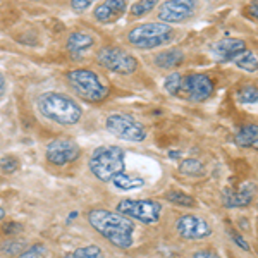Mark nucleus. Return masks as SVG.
Here are the masks:
<instances>
[{"instance_id":"f257e3e1","label":"nucleus","mask_w":258,"mask_h":258,"mask_svg":"<svg viewBox=\"0 0 258 258\" xmlns=\"http://www.w3.org/2000/svg\"><path fill=\"white\" fill-rule=\"evenodd\" d=\"M88 222L100 236H103L114 246L126 249L133 244L135 222L126 215L107 209H93L88 212Z\"/></svg>"},{"instance_id":"f03ea898","label":"nucleus","mask_w":258,"mask_h":258,"mask_svg":"<svg viewBox=\"0 0 258 258\" xmlns=\"http://www.w3.org/2000/svg\"><path fill=\"white\" fill-rule=\"evenodd\" d=\"M36 109L45 119L52 120L62 126H73L78 124L83 117V109L78 102L64 93L47 91L40 95L36 100Z\"/></svg>"},{"instance_id":"7ed1b4c3","label":"nucleus","mask_w":258,"mask_h":258,"mask_svg":"<svg viewBox=\"0 0 258 258\" xmlns=\"http://www.w3.org/2000/svg\"><path fill=\"white\" fill-rule=\"evenodd\" d=\"M88 167L98 181L109 182L117 174L126 170V152L115 145L98 147L91 153Z\"/></svg>"},{"instance_id":"20e7f679","label":"nucleus","mask_w":258,"mask_h":258,"mask_svg":"<svg viewBox=\"0 0 258 258\" xmlns=\"http://www.w3.org/2000/svg\"><path fill=\"white\" fill-rule=\"evenodd\" d=\"M66 81L81 100L90 103L103 102L110 93V88L97 73L90 69H73L66 73Z\"/></svg>"},{"instance_id":"39448f33","label":"nucleus","mask_w":258,"mask_h":258,"mask_svg":"<svg viewBox=\"0 0 258 258\" xmlns=\"http://www.w3.org/2000/svg\"><path fill=\"white\" fill-rule=\"evenodd\" d=\"M174 38V30L165 23L138 24L127 33V41L140 50H153L167 45Z\"/></svg>"},{"instance_id":"423d86ee","label":"nucleus","mask_w":258,"mask_h":258,"mask_svg":"<svg viewBox=\"0 0 258 258\" xmlns=\"http://www.w3.org/2000/svg\"><path fill=\"white\" fill-rule=\"evenodd\" d=\"M97 62L103 69L115 74H122V76H129L138 69V60H136L135 55H131L127 50L110 47V45L98 50Z\"/></svg>"},{"instance_id":"0eeeda50","label":"nucleus","mask_w":258,"mask_h":258,"mask_svg":"<svg viewBox=\"0 0 258 258\" xmlns=\"http://www.w3.org/2000/svg\"><path fill=\"white\" fill-rule=\"evenodd\" d=\"M105 127L110 135L124 141H143L147 138L145 126L129 114H110L105 119Z\"/></svg>"},{"instance_id":"6e6552de","label":"nucleus","mask_w":258,"mask_h":258,"mask_svg":"<svg viewBox=\"0 0 258 258\" xmlns=\"http://www.w3.org/2000/svg\"><path fill=\"white\" fill-rule=\"evenodd\" d=\"M117 212L131 220H138L143 224H155L162 215V205L157 200L126 198L117 203Z\"/></svg>"},{"instance_id":"1a4fd4ad","label":"nucleus","mask_w":258,"mask_h":258,"mask_svg":"<svg viewBox=\"0 0 258 258\" xmlns=\"http://www.w3.org/2000/svg\"><path fill=\"white\" fill-rule=\"evenodd\" d=\"M197 7L198 0H165L162 6H159L157 18L165 24L186 23L195 16Z\"/></svg>"},{"instance_id":"9d476101","label":"nucleus","mask_w":258,"mask_h":258,"mask_svg":"<svg viewBox=\"0 0 258 258\" xmlns=\"http://www.w3.org/2000/svg\"><path fill=\"white\" fill-rule=\"evenodd\" d=\"M212 93H214V81L210 80V76L203 73H193L182 76L181 95H184L189 102H205L207 98H210Z\"/></svg>"},{"instance_id":"9b49d317","label":"nucleus","mask_w":258,"mask_h":258,"mask_svg":"<svg viewBox=\"0 0 258 258\" xmlns=\"http://www.w3.org/2000/svg\"><path fill=\"white\" fill-rule=\"evenodd\" d=\"M176 232L186 241H202L212 236V226L205 219L188 214L176 220Z\"/></svg>"},{"instance_id":"f8f14e48","label":"nucleus","mask_w":258,"mask_h":258,"mask_svg":"<svg viewBox=\"0 0 258 258\" xmlns=\"http://www.w3.org/2000/svg\"><path fill=\"white\" fill-rule=\"evenodd\" d=\"M80 147L71 140H53L48 143L45 150V157H47L48 164L62 167V165L74 162L80 157Z\"/></svg>"},{"instance_id":"ddd939ff","label":"nucleus","mask_w":258,"mask_h":258,"mask_svg":"<svg viewBox=\"0 0 258 258\" xmlns=\"http://www.w3.org/2000/svg\"><path fill=\"white\" fill-rule=\"evenodd\" d=\"M126 9L127 0H103L100 6L95 7L93 18L100 24H110L122 18Z\"/></svg>"},{"instance_id":"4468645a","label":"nucleus","mask_w":258,"mask_h":258,"mask_svg":"<svg viewBox=\"0 0 258 258\" xmlns=\"http://www.w3.org/2000/svg\"><path fill=\"white\" fill-rule=\"evenodd\" d=\"M246 50V41L241 38H224L214 43L212 55L219 62H231Z\"/></svg>"},{"instance_id":"2eb2a0df","label":"nucleus","mask_w":258,"mask_h":258,"mask_svg":"<svg viewBox=\"0 0 258 258\" xmlns=\"http://www.w3.org/2000/svg\"><path fill=\"white\" fill-rule=\"evenodd\" d=\"M253 197H255V188H253V184H246L239 191L226 189L222 193V202L227 209H238V207L249 205L253 202Z\"/></svg>"},{"instance_id":"dca6fc26","label":"nucleus","mask_w":258,"mask_h":258,"mask_svg":"<svg viewBox=\"0 0 258 258\" xmlns=\"http://www.w3.org/2000/svg\"><path fill=\"white\" fill-rule=\"evenodd\" d=\"M95 45V38L90 35V33H85V31H74L69 35L68 38V43L66 47L73 55H81V53L88 52V50Z\"/></svg>"},{"instance_id":"f3484780","label":"nucleus","mask_w":258,"mask_h":258,"mask_svg":"<svg viewBox=\"0 0 258 258\" xmlns=\"http://www.w3.org/2000/svg\"><path fill=\"white\" fill-rule=\"evenodd\" d=\"M184 59V53H182L181 48H165L162 52L157 53L153 57V64L159 69H174L177 68L179 64Z\"/></svg>"},{"instance_id":"a211bd4d","label":"nucleus","mask_w":258,"mask_h":258,"mask_svg":"<svg viewBox=\"0 0 258 258\" xmlns=\"http://www.w3.org/2000/svg\"><path fill=\"white\" fill-rule=\"evenodd\" d=\"M112 184H114L117 189L131 191V189L141 188V186L145 184V179L138 177V176H133V174H127V172H120L112 179Z\"/></svg>"},{"instance_id":"6ab92c4d","label":"nucleus","mask_w":258,"mask_h":258,"mask_svg":"<svg viewBox=\"0 0 258 258\" xmlns=\"http://www.w3.org/2000/svg\"><path fill=\"white\" fill-rule=\"evenodd\" d=\"M258 140V126L256 124H248V126L241 127L239 133L236 135V143L239 147H251L253 143Z\"/></svg>"},{"instance_id":"aec40b11","label":"nucleus","mask_w":258,"mask_h":258,"mask_svg":"<svg viewBox=\"0 0 258 258\" xmlns=\"http://www.w3.org/2000/svg\"><path fill=\"white\" fill-rule=\"evenodd\" d=\"M234 64L239 69L246 71V73H255V71H258V57L249 50H244L243 53H239L234 59Z\"/></svg>"},{"instance_id":"412c9836","label":"nucleus","mask_w":258,"mask_h":258,"mask_svg":"<svg viewBox=\"0 0 258 258\" xmlns=\"http://www.w3.org/2000/svg\"><path fill=\"white\" fill-rule=\"evenodd\" d=\"M179 172L184 176H203L205 174V165L202 164L198 159H186L179 164Z\"/></svg>"},{"instance_id":"4be33fe9","label":"nucleus","mask_w":258,"mask_h":258,"mask_svg":"<svg viewBox=\"0 0 258 258\" xmlns=\"http://www.w3.org/2000/svg\"><path fill=\"white\" fill-rule=\"evenodd\" d=\"M182 76H184V74L172 73L164 80V88H165V91H167L169 95H172V97H179V95H181Z\"/></svg>"},{"instance_id":"5701e85b","label":"nucleus","mask_w":258,"mask_h":258,"mask_svg":"<svg viewBox=\"0 0 258 258\" xmlns=\"http://www.w3.org/2000/svg\"><path fill=\"white\" fill-rule=\"evenodd\" d=\"M160 0H138V2L135 4V6L131 7V18H143V16H147L148 12H152L155 9L157 6H159Z\"/></svg>"},{"instance_id":"b1692460","label":"nucleus","mask_w":258,"mask_h":258,"mask_svg":"<svg viewBox=\"0 0 258 258\" xmlns=\"http://www.w3.org/2000/svg\"><path fill=\"white\" fill-rule=\"evenodd\" d=\"M68 258H107V255L102 248L97 246V244H88V246L78 248L76 251Z\"/></svg>"},{"instance_id":"393cba45","label":"nucleus","mask_w":258,"mask_h":258,"mask_svg":"<svg viewBox=\"0 0 258 258\" xmlns=\"http://www.w3.org/2000/svg\"><path fill=\"white\" fill-rule=\"evenodd\" d=\"M165 198H167L170 203L179 205V207H195L197 205L195 198L186 193H182V191H167V193H165Z\"/></svg>"},{"instance_id":"a878e982","label":"nucleus","mask_w":258,"mask_h":258,"mask_svg":"<svg viewBox=\"0 0 258 258\" xmlns=\"http://www.w3.org/2000/svg\"><path fill=\"white\" fill-rule=\"evenodd\" d=\"M236 97L241 103H255L258 102V88L253 85H244L243 88H239Z\"/></svg>"},{"instance_id":"bb28decb","label":"nucleus","mask_w":258,"mask_h":258,"mask_svg":"<svg viewBox=\"0 0 258 258\" xmlns=\"http://www.w3.org/2000/svg\"><path fill=\"white\" fill-rule=\"evenodd\" d=\"M47 255H48L47 246L41 243H36V244H31L30 248L24 249V251L19 255V258H47Z\"/></svg>"},{"instance_id":"cd10ccee","label":"nucleus","mask_w":258,"mask_h":258,"mask_svg":"<svg viewBox=\"0 0 258 258\" xmlns=\"http://www.w3.org/2000/svg\"><path fill=\"white\" fill-rule=\"evenodd\" d=\"M95 0H71V9H73L76 14H81V12L88 11L91 6H93Z\"/></svg>"},{"instance_id":"c85d7f7f","label":"nucleus","mask_w":258,"mask_h":258,"mask_svg":"<svg viewBox=\"0 0 258 258\" xmlns=\"http://www.w3.org/2000/svg\"><path fill=\"white\" fill-rule=\"evenodd\" d=\"M4 251H6V253H9V255H11V253H23L24 251V241H18V244H14V239H9V241H7V243L6 244H4Z\"/></svg>"},{"instance_id":"c756f323","label":"nucleus","mask_w":258,"mask_h":258,"mask_svg":"<svg viewBox=\"0 0 258 258\" xmlns=\"http://www.w3.org/2000/svg\"><path fill=\"white\" fill-rule=\"evenodd\" d=\"M231 238H232V241H234L236 244L241 248V249H244V251H251V246H249V243L246 239L243 238V236L239 234V232H236V231H231Z\"/></svg>"},{"instance_id":"7c9ffc66","label":"nucleus","mask_w":258,"mask_h":258,"mask_svg":"<svg viewBox=\"0 0 258 258\" xmlns=\"http://www.w3.org/2000/svg\"><path fill=\"white\" fill-rule=\"evenodd\" d=\"M0 165H2V169L6 170V172H14V170L18 169V160L12 159V157H6V159L0 162Z\"/></svg>"},{"instance_id":"2f4dec72","label":"nucleus","mask_w":258,"mask_h":258,"mask_svg":"<svg viewBox=\"0 0 258 258\" xmlns=\"http://www.w3.org/2000/svg\"><path fill=\"white\" fill-rule=\"evenodd\" d=\"M191 258H220L219 253H215L214 249H198L193 253Z\"/></svg>"},{"instance_id":"473e14b6","label":"nucleus","mask_w":258,"mask_h":258,"mask_svg":"<svg viewBox=\"0 0 258 258\" xmlns=\"http://www.w3.org/2000/svg\"><path fill=\"white\" fill-rule=\"evenodd\" d=\"M248 14L251 16V18L258 19V0H251L248 6Z\"/></svg>"},{"instance_id":"72a5a7b5","label":"nucleus","mask_w":258,"mask_h":258,"mask_svg":"<svg viewBox=\"0 0 258 258\" xmlns=\"http://www.w3.org/2000/svg\"><path fill=\"white\" fill-rule=\"evenodd\" d=\"M4 90H6V78H4V74L0 73V97L4 95Z\"/></svg>"},{"instance_id":"f704fd0d","label":"nucleus","mask_w":258,"mask_h":258,"mask_svg":"<svg viewBox=\"0 0 258 258\" xmlns=\"http://www.w3.org/2000/svg\"><path fill=\"white\" fill-rule=\"evenodd\" d=\"M169 157L170 159H179V157H181V152H169Z\"/></svg>"},{"instance_id":"c9c22d12","label":"nucleus","mask_w":258,"mask_h":258,"mask_svg":"<svg viewBox=\"0 0 258 258\" xmlns=\"http://www.w3.org/2000/svg\"><path fill=\"white\" fill-rule=\"evenodd\" d=\"M4 215H6V212H4V209H0V220L4 219Z\"/></svg>"},{"instance_id":"e433bc0d","label":"nucleus","mask_w":258,"mask_h":258,"mask_svg":"<svg viewBox=\"0 0 258 258\" xmlns=\"http://www.w3.org/2000/svg\"><path fill=\"white\" fill-rule=\"evenodd\" d=\"M251 148H255V150H258V140L255 141V143H253V145H251Z\"/></svg>"},{"instance_id":"4c0bfd02","label":"nucleus","mask_w":258,"mask_h":258,"mask_svg":"<svg viewBox=\"0 0 258 258\" xmlns=\"http://www.w3.org/2000/svg\"><path fill=\"white\" fill-rule=\"evenodd\" d=\"M36 2H43V0H36Z\"/></svg>"},{"instance_id":"58836bf2","label":"nucleus","mask_w":258,"mask_h":258,"mask_svg":"<svg viewBox=\"0 0 258 258\" xmlns=\"http://www.w3.org/2000/svg\"><path fill=\"white\" fill-rule=\"evenodd\" d=\"M256 209H258V205H256Z\"/></svg>"}]
</instances>
